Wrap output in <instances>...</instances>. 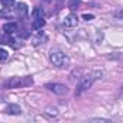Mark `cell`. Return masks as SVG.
Listing matches in <instances>:
<instances>
[{
    "instance_id": "1",
    "label": "cell",
    "mask_w": 123,
    "mask_h": 123,
    "mask_svg": "<svg viewBox=\"0 0 123 123\" xmlns=\"http://www.w3.org/2000/svg\"><path fill=\"white\" fill-rule=\"evenodd\" d=\"M100 77H101V73H100V71H96L94 74H90V75L83 77V80L80 81V84H78V87H77V90H75V94L80 96V94H83L84 91H87V90L93 86L94 80H97V78H100Z\"/></svg>"
},
{
    "instance_id": "2",
    "label": "cell",
    "mask_w": 123,
    "mask_h": 123,
    "mask_svg": "<svg viewBox=\"0 0 123 123\" xmlns=\"http://www.w3.org/2000/svg\"><path fill=\"white\" fill-rule=\"evenodd\" d=\"M33 80L31 77H12L5 83L6 88H19V87H28L32 86Z\"/></svg>"
},
{
    "instance_id": "3",
    "label": "cell",
    "mask_w": 123,
    "mask_h": 123,
    "mask_svg": "<svg viewBox=\"0 0 123 123\" xmlns=\"http://www.w3.org/2000/svg\"><path fill=\"white\" fill-rule=\"evenodd\" d=\"M49 61H51L55 67H58V68L67 67V65L70 64V58H68L65 54H62L61 51H52V52L49 54Z\"/></svg>"
},
{
    "instance_id": "4",
    "label": "cell",
    "mask_w": 123,
    "mask_h": 123,
    "mask_svg": "<svg viewBox=\"0 0 123 123\" xmlns=\"http://www.w3.org/2000/svg\"><path fill=\"white\" fill-rule=\"evenodd\" d=\"M45 87H46L49 91H52V93H55V94H59V96L67 94V91H68V88H67L64 84H58V83H49V84H46Z\"/></svg>"
},
{
    "instance_id": "5",
    "label": "cell",
    "mask_w": 123,
    "mask_h": 123,
    "mask_svg": "<svg viewBox=\"0 0 123 123\" xmlns=\"http://www.w3.org/2000/svg\"><path fill=\"white\" fill-rule=\"evenodd\" d=\"M64 25L67 28H77L78 26V18L75 15H68L64 19Z\"/></svg>"
},
{
    "instance_id": "6",
    "label": "cell",
    "mask_w": 123,
    "mask_h": 123,
    "mask_svg": "<svg viewBox=\"0 0 123 123\" xmlns=\"http://www.w3.org/2000/svg\"><path fill=\"white\" fill-rule=\"evenodd\" d=\"M16 13L19 18H25L28 15V6L25 3H18L16 5Z\"/></svg>"
},
{
    "instance_id": "7",
    "label": "cell",
    "mask_w": 123,
    "mask_h": 123,
    "mask_svg": "<svg viewBox=\"0 0 123 123\" xmlns=\"http://www.w3.org/2000/svg\"><path fill=\"white\" fill-rule=\"evenodd\" d=\"M3 31L6 35H13L18 31V25L16 23H5L3 25Z\"/></svg>"
},
{
    "instance_id": "8",
    "label": "cell",
    "mask_w": 123,
    "mask_h": 123,
    "mask_svg": "<svg viewBox=\"0 0 123 123\" xmlns=\"http://www.w3.org/2000/svg\"><path fill=\"white\" fill-rule=\"evenodd\" d=\"M33 29H36V31H39V29H42L43 26H45V20H43V18H36V19H33Z\"/></svg>"
},
{
    "instance_id": "9",
    "label": "cell",
    "mask_w": 123,
    "mask_h": 123,
    "mask_svg": "<svg viewBox=\"0 0 123 123\" xmlns=\"http://www.w3.org/2000/svg\"><path fill=\"white\" fill-rule=\"evenodd\" d=\"M6 113L9 114H20V107L16 106V104H10L6 107Z\"/></svg>"
},
{
    "instance_id": "10",
    "label": "cell",
    "mask_w": 123,
    "mask_h": 123,
    "mask_svg": "<svg viewBox=\"0 0 123 123\" xmlns=\"http://www.w3.org/2000/svg\"><path fill=\"white\" fill-rule=\"evenodd\" d=\"M32 18L36 19V18H43V9L42 7H35L32 10Z\"/></svg>"
},
{
    "instance_id": "11",
    "label": "cell",
    "mask_w": 123,
    "mask_h": 123,
    "mask_svg": "<svg viewBox=\"0 0 123 123\" xmlns=\"http://www.w3.org/2000/svg\"><path fill=\"white\" fill-rule=\"evenodd\" d=\"M7 56H9L7 51H6V49H2V48H0V62H5V61L7 59Z\"/></svg>"
},
{
    "instance_id": "12",
    "label": "cell",
    "mask_w": 123,
    "mask_h": 123,
    "mask_svg": "<svg viewBox=\"0 0 123 123\" xmlns=\"http://www.w3.org/2000/svg\"><path fill=\"white\" fill-rule=\"evenodd\" d=\"M78 5H80V0H71L70 5H68V7H70L71 10H74V9H77V7H78Z\"/></svg>"
},
{
    "instance_id": "13",
    "label": "cell",
    "mask_w": 123,
    "mask_h": 123,
    "mask_svg": "<svg viewBox=\"0 0 123 123\" xmlns=\"http://www.w3.org/2000/svg\"><path fill=\"white\" fill-rule=\"evenodd\" d=\"M0 3H2L5 7H10V6H13L15 0H0Z\"/></svg>"
},
{
    "instance_id": "14",
    "label": "cell",
    "mask_w": 123,
    "mask_h": 123,
    "mask_svg": "<svg viewBox=\"0 0 123 123\" xmlns=\"http://www.w3.org/2000/svg\"><path fill=\"white\" fill-rule=\"evenodd\" d=\"M83 19H84V20H93L94 16H93V15H88V13H84V15H83Z\"/></svg>"
}]
</instances>
